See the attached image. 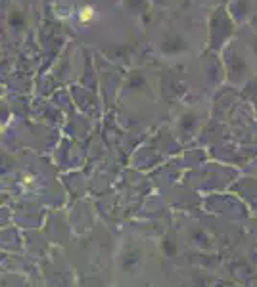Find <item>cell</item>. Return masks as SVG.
Instances as JSON below:
<instances>
[{"label": "cell", "instance_id": "obj_1", "mask_svg": "<svg viewBox=\"0 0 257 287\" xmlns=\"http://www.w3.org/2000/svg\"><path fill=\"white\" fill-rule=\"evenodd\" d=\"M92 16H94V10L90 8V6H85V8L81 10L79 19L83 21V23H87V21H90V19H92Z\"/></svg>", "mask_w": 257, "mask_h": 287}]
</instances>
